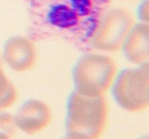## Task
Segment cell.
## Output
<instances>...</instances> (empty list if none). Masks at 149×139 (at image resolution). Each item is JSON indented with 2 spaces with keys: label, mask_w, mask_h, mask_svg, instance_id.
I'll return each mask as SVG.
<instances>
[{
  "label": "cell",
  "mask_w": 149,
  "mask_h": 139,
  "mask_svg": "<svg viewBox=\"0 0 149 139\" xmlns=\"http://www.w3.org/2000/svg\"><path fill=\"white\" fill-rule=\"evenodd\" d=\"M33 18L53 30L88 39L111 0H24Z\"/></svg>",
  "instance_id": "obj_1"
},
{
  "label": "cell",
  "mask_w": 149,
  "mask_h": 139,
  "mask_svg": "<svg viewBox=\"0 0 149 139\" xmlns=\"http://www.w3.org/2000/svg\"><path fill=\"white\" fill-rule=\"evenodd\" d=\"M109 113L104 95L90 97L73 91L67 103L66 137L70 139H100L108 126Z\"/></svg>",
  "instance_id": "obj_2"
},
{
  "label": "cell",
  "mask_w": 149,
  "mask_h": 139,
  "mask_svg": "<svg viewBox=\"0 0 149 139\" xmlns=\"http://www.w3.org/2000/svg\"><path fill=\"white\" fill-rule=\"evenodd\" d=\"M118 74L116 61L104 53H87L73 70L75 91L90 97L103 96L113 87Z\"/></svg>",
  "instance_id": "obj_3"
},
{
  "label": "cell",
  "mask_w": 149,
  "mask_h": 139,
  "mask_svg": "<svg viewBox=\"0 0 149 139\" xmlns=\"http://www.w3.org/2000/svg\"><path fill=\"white\" fill-rule=\"evenodd\" d=\"M114 100L130 112H141L149 106L148 66H136L117 74L112 87Z\"/></svg>",
  "instance_id": "obj_4"
},
{
  "label": "cell",
  "mask_w": 149,
  "mask_h": 139,
  "mask_svg": "<svg viewBox=\"0 0 149 139\" xmlns=\"http://www.w3.org/2000/svg\"><path fill=\"white\" fill-rule=\"evenodd\" d=\"M135 24V18L128 10L109 9L100 18L90 38L93 48L100 53L120 51Z\"/></svg>",
  "instance_id": "obj_5"
},
{
  "label": "cell",
  "mask_w": 149,
  "mask_h": 139,
  "mask_svg": "<svg viewBox=\"0 0 149 139\" xmlns=\"http://www.w3.org/2000/svg\"><path fill=\"white\" fill-rule=\"evenodd\" d=\"M38 55V49L33 40L23 35H15L6 40L2 59L14 72L26 73L35 68Z\"/></svg>",
  "instance_id": "obj_6"
},
{
  "label": "cell",
  "mask_w": 149,
  "mask_h": 139,
  "mask_svg": "<svg viewBox=\"0 0 149 139\" xmlns=\"http://www.w3.org/2000/svg\"><path fill=\"white\" fill-rule=\"evenodd\" d=\"M51 109L39 100L26 101L13 116L16 128L28 135H34L46 130L51 123Z\"/></svg>",
  "instance_id": "obj_7"
},
{
  "label": "cell",
  "mask_w": 149,
  "mask_h": 139,
  "mask_svg": "<svg viewBox=\"0 0 149 139\" xmlns=\"http://www.w3.org/2000/svg\"><path fill=\"white\" fill-rule=\"evenodd\" d=\"M122 50L126 59L136 66H148L149 26L136 23L125 40Z\"/></svg>",
  "instance_id": "obj_8"
},
{
  "label": "cell",
  "mask_w": 149,
  "mask_h": 139,
  "mask_svg": "<svg viewBox=\"0 0 149 139\" xmlns=\"http://www.w3.org/2000/svg\"><path fill=\"white\" fill-rule=\"evenodd\" d=\"M18 98L17 88L4 72L0 52V111L11 107L17 102Z\"/></svg>",
  "instance_id": "obj_9"
},
{
  "label": "cell",
  "mask_w": 149,
  "mask_h": 139,
  "mask_svg": "<svg viewBox=\"0 0 149 139\" xmlns=\"http://www.w3.org/2000/svg\"><path fill=\"white\" fill-rule=\"evenodd\" d=\"M15 133L16 127L12 115L0 112V133H5L12 138Z\"/></svg>",
  "instance_id": "obj_10"
},
{
  "label": "cell",
  "mask_w": 149,
  "mask_h": 139,
  "mask_svg": "<svg viewBox=\"0 0 149 139\" xmlns=\"http://www.w3.org/2000/svg\"><path fill=\"white\" fill-rule=\"evenodd\" d=\"M148 8H149V2L148 0H143L142 3H140L139 8H138V17L140 18V22L143 23H147L148 24L149 21V14H148Z\"/></svg>",
  "instance_id": "obj_11"
},
{
  "label": "cell",
  "mask_w": 149,
  "mask_h": 139,
  "mask_svg": "<svg viewBox=\"0 0 149 139\" xmlns=\"http://www.w3.org/2000/svg\"><path fill=\"white\" fill-rule=\"evenodd\" d=\"M12 138L5 133H0V139H11Z\"/></svg>",
  "instance_id": "obj_12"
},
{
  "label": "cell",
  "mask_w": 149,
  "mask_h": 139,
  "mask_svg": "<svg viewBox=\"0 0 149 139\" xmlns=\"http://www.w3.org/2000/svg\"><path fill=\"white\" fill-rule=\"evenodd\" d=\"M140 139H148V138H147V137H143V138H140Z\"/></svg>",
  "instance_id": "obj_13"
},
{
  "label": "cell",
  "mask_w": 149,
  "mask_h": 139,
  "mask_svg": "<svg viewBox=\"0 0 149 139\" xmlns=\"http://www.w3.org/2000/svg\"><path fill=\"white\" fill-rule=\"evenodd\" d=\"M65 139H70V138H67V137H65Z\"/></svg>",
  "instance_id": "obj_14"
}]
</instances>
